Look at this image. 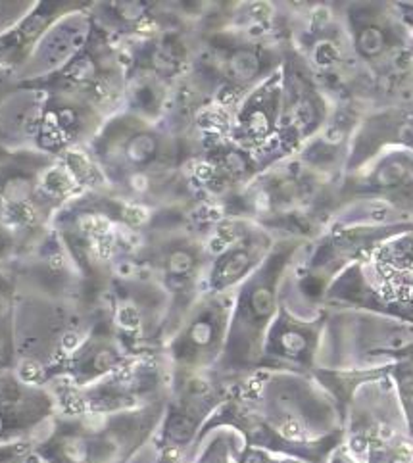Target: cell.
Instances as JSON below:
<instances>
[{
	"instance_id": "obj_16",
	"label": "cell",
	"mask_w": 413,
	"mask_h": 463,
	"mask_svg": "<svg viewBox=\"0 0 413 463\" xmlns=\"http://www.w3.org/2000/svg\"><path fill=\"white\" fill-rule=\"evenodd\" d=\"M281 87L283 110L279 154L281 158H288L327 126L336 100L317 81L312 70L290 49L286 41L281 64Z\"/></svg>"
},
{
	"instance_id": "obj_18",
	"label": "cell",
	"mask_w": 413,
	"mask_h": 463,
	"mask_svg": "<svg viewBox=\"0 0 413 463\" xmlns=\"http://www.w3.org/2000/svg\"><path fill=\"white\" fill-rule=\"evenodd\" d=\"M42 90V110L39 119V131L35 138V150L49 156L62 158L71 152H81L106 126L112 116L100 110L89 100L70 95L56 89Z\"/></svg>"
},
{
	"instance_id": "obj_24",
	"label": "cell",
	"mask_w": 413,
	"mask_h": 463,
	"mask_svg": "<svg viewBox=\"0 0 413 463\" xmlns=\"http://www.w3.org/2000/svg\"><path fill=\"white\" fill-rule=\"evenodd\" d=\"M133 360L135 356L121 343L110 314L104 306L93 326L83 336V341L58 367L49 384L56 383L73 389H83L119 372Z\"/></svg>"
},
{
	"instance_id": "obj_9",
	"label": "cell",
	"mask_w": 413,
	"mask_h": 463,
	"mask_svg": "<svg viewBox=\"0 0 413 463\" xmlns=\"http://www.w3.org/2000/svg\"><path fill=\"white\" fill-rule=\"evenodd\" d=\"M343 18L358 64L380 87L413 85V27L400 5L344 3Z\"/></svg>"
},
{
	"instance_id": "obj_27",
	"label": "cell",
	"mask_w": 413,
	"mask_h": 463,
	"mask_svg": "<svg viewBox=\"0 0 413 463\" xmlns=\"http://www.w3.org/2000/svg\"><path fill=\"white\" fill-rule=\"evenodd\" d=\"M89 5L90 3L62 15L44 33L32 58L16 73L22 85L49 80L51 75L62 71L85 49L95 31V24L87 12Z\"/></svg>"
},
{
	"instance_id": "obj_25",
	"label": "cell",
	"mask_w": 413,
	"mask_h": 463,
	"mask_svg": "<svg viewBox=\"0 0 413 463\" xmlns=\"http://www.w3.org/2000/svg\"><path fill=\"white\" fill-rule=\"evenodd\" d=\"M58 413L54 392L22 379L14 369L0 372V446L35 442Z\"/></svg>"
},
{
	"instance_id": "obj_17",
	"label": "cell",
	"mask_w": 413,
	"mask_h": 463,
	"mask_svg": "<svg viewBox=\"0 0 413 463\" xmlns=\"http://www.w3.org/2000/svg\"><path fill=\"white\" fill-rule=\"evenodd\" d=\"M275 239L250 220L221 218L213 225V258L206 277V292H233L259 269L271 254Z\"/></svg>"
},
{
	"instance_id": "obj_5",
	"label": "cell",
	"mask_w": 413,
	"mask_h": 463,
	"mask_svg": "<svg viewBox=\"0 0 413 463\" xmlns=\"http://www.w3.org/2000/svg\"><path fill=\"white\" fill-rule=\"evenodd\" d=\"M305 244L300 239H277L264 264L235 290L225 350L213 375L237 384L258 372L268 331L281 307L283 279Z\"/></svg>"
},
{
	"instance_id": "obj_1",
	"label": "cell",
	"mask_w": 413,
	"mask_h": 463,
	"mask_svg": "<svg viewBox=\"0 0 413 463\" xmlns=\"http://www.w3.org/2000/svg\"><path fill=\"white\" fill-rule=\"evenodd\" d=\"M229 427L244 446L308 463H327L344 440V420L334 398L314 375L259 372L235 384L206 423Z\"/></svg>"
},
{
	"instance_id": "obj_36",
	"label": "cell",
	"mask_w": 413,
	"mask_h": 463,
	"mask_svg": "<svg viewBox=\"0 0 413 463\" xmlns=\"http://www.w3.org/2000/svg\"><path fill=\"white\" fill-rule=\"evenodd\" d=\"M411 64H413V44H411Z\"/></svg>"
},
{
	"instance_id": "obj_15",
	"label": "cell",
	"mask_w": 413,
	"mask_h": 463,
	"mask_svg": "<svg viewBox=\"0 0 413 463\" xmlns=\"http://www.w3.org/2000/svg\"><path fill=\"white\" fill-rule=\"evenodd\" d=\"M23 85L70 92L99 106L100 110L114 118L121 112L126 95L124 51L95 27L93 37L85 49L62 71L51 75L49 80Z\"/></svg>"
},
{
	"instance_id": "obj_23",
	"label": "cell",
	"mask_w": 413,
	"mask_h": 463,
	"mask_svg": "<svg viewBox=\"0 0 413 463\" xmlns=\"http://www.w3.org/2000/svg\"><path fill=\"white\" fill-rule=\"evenodd\" d=\"M325 327V310L321 316L305 319L281 304L268 331L262 360L258 372H279L314 375Z\"/></svg>"
},
{
	"instance_id": "obj_35",
	"label": "cell",
	"mask_w": 413,
	"mask_h": 463,
	"mask_svg": "<svg viewBox=\"0 0 413 463\" xmlns=\"http://www.w3.org/2000/svg\"><path fill=\"white\" fill-rule=\"evenodd\" d=\"M20 87H22V83H20L16 73L0 68V106H3Z\"/></svg>"
},
{
	"instance_id": "obj_13",
	"label": "cell",
	"mask_w": 413,
	"mask_h": 463,
	"mask_svg": "<svg viewBox=\"0 0 413 463\" xmlns=\"http://www.w3.org/2000/svg\"><path fill=\"white\" fill-rule=\"evenodd\" d=\"M235 384L213 373L170 381L164 418L152 439L160 463H183Z\"/></svg>"
},
{
	"instance_id": "obj_2",
	"label": "cell",
	"mask_w": 413,
	"mask_h": 463,
	"mask_svg": "<svg viewBox=\"0 0 413 463\" xmlns=\"http://www.w3.org/2000/svg\"><path fill=\"white\" fill-rule=\"evenodd\" d=\"M201 148V131L152 123L127 112L106 121L85 152L104 179V189L148 212L192 210L198 200L191 167Z\"/></svg>"
},
{
	"instance_id": "obj_11",
	"label": "cell",
	"mask_w": 413,
	"mask_h": 463,
	"mask_svg": "<svg viewBox=\"0 0 413 463\" xmlns=\"http://www.w3.org/2000/svg\"><path fill=\"white\" fill-rule=\"evenodd\" d=\"M58 402V413H117L136 410L170 394V373L156 356L135 358L124 369L83 389L49 384Z\"/></svg>"
},
{
	"instance_id": "obj_6",
	"label": "cell",
	"mask_w": 413,
	"mask_h": 463,
	"mask_svg": "<svg viewBox=\"0 0 413 463\" xmlns=\"http://www.w3.org/2000/svg\"><path fill=\"white\" fill-rule=\"evenodd\" d=\"M102 307L93 310L80 300H58L18 290L14 310V372L29 383L47 387L58 367L83 341Z\"/></svg>"
},
{
	"instance_id": "obj_30",
	"label": "cell",
	"mask_w": 413,
	"mask_h": 463,
	"mask_svg": "<svg viewBox=\"0 0 413 463\" xmlns=\"http://www.w3.org/2000/svg\"><path fill=\"white\" fill-rule=\"evenodd\" d=\"M244 440L235 429L218 427L201 435L191 452V463H239Z\"/></svg>"
},
{
	"instance_id": "obj_12",
	"label": "cell",
	"mask_w": 413,
	"mask_h": 463,
	"mask_svg": "<svg viewBox=\"0 0 413 463\" xmlns=\"http://www.w3.org/2000/svg\"><path fill=\"white\" fill-rule=\"evenodd\" d=\"M233 300L235 290L204 292L192 304L162 348L170 381L211 373L216 369L225 350Z\"/></svg>"
},
{
	"instance_id": "obj_10",
	"label": "cell",
	"mask_w": 413,
	"mask_h": 463,
	"mask_svg": "<svg viewBox=\"0 0 413 463\" xmlns=\"http://www.w3.org/2000/svg\"><path fill=\"white\" fill-rule=\"evenodd\" d=\"M104 306L121 343L135 358L162 354L172 300L155 277L135 268L117 271L106 290Z\"/></svg>"
},
{
	"instance_id": "obj_34",
	"label": "cell",
	"mask_w": 413,
	"mask_h": 463,
	"mask_svg": "<svg viewBox=\"0 0 413 463\" xmlns=\"http://www.w3.org/2000/svg\"><path fill=\"white\" fill-rule=\"evenodd\" d=\"M33 449L32 440L0 446V463H23Z\"/></svg>"
},
{
	"instance_id": "obj_26",
	"label": "cell",
	"mask_w": 413,
	"mask_h": 463,
	"mask_svg": "<svg viewBox=\"0 0 413 463\" xmlns=\"http://www.w3.org/2000/svg\"><path fill=\"white\" fill-rule=\"evenodd\" d=\"M385 150L413 152V99L370 108L363 114L352 137L344 174L354 172Z\"/></svg>"
},
{
	"instance_id": "obj_14",
	"label": "cell",
	"mask_w": 413,
	"mask_h": 463,
	"mask_svg": "<svg viewBox=\"0 0 413 463\" xmlns=\"http://www.w3.org/2000/svg\"><path fill=\"white\" fill-rule=\"evenodd\" d=\"M201 148L191 167L194 193L202 204L221 213L264 172L256 154L239 146L225 135V126L201 119Z\"/></svg>"
},
{
	"instance_id": "obj_22",
	"label": "cell",
	"mask_w": 413,
	"mask_h": 463,
	"mask_svg": "<svg viewBox=\"0 0 413 463\" xmlns=\"http://www.w3.org/2000/svg\"><path fill=\"white\" fill-rule=\"evenodd\" d=\"M8 269L16 279L20 292L85 304L81 275L54 227L10 264Z\"/></svg>"
},
{
	"instance_id": "obj_21",
	"label": "cell",
	"mask_w": 413,
	"mask_h": 463,
	"mask_svg": "<svg viewBox=\"0 0 413 463\" xmlns=\"http://www.w3.org/2000/svg\"><path fill=\"white\" fill-rule=\"evenodd\" d=\"M196 24H181L121 46L126 58V75L141 77L175 92L192 64Z\"/></svg>"
},
{
	"instance_id": "obj_7",
	"label": "cell",
	"mask_w": 413,
	"mask_h": 463,
	"mask_svg": "<svg viewBox=\"0 0 413 463\" xmlns=\"http://www.w3.org/2000/svg\"><path fill=\"white\" fill-rule=\"evenodd\" d=\"M281 12L285 41L329 95L336 102L363 99L360 85L363 80H371L358 64L352 49L341 5L281 3Z\"/></svg>"
},
{
	"instance_id": "obj_20",
	"label": "cell",
	"mask_w": 413,
	"mask_h": 463,
	"mask_svg": "<svg viewBox=\"0 0 413 463\" xmlns=\"http://www.w3.org/2000/svg\"><path fill=\"white\" fill-rule=\"evenodd\" d=\"M206 3H90L89 15L95 27L114 44L124 46L170 27L198 22Z\"/></svg>"
},
{
	"instance_id": "obj_28",
	"label": "cell",
	"mask_w": 413,
	"mask_h": 463,
	"mask_svg": "<svg viewBox=\"0 0 413 463\" xmlns=\"http://www.w3.org/2000/svg\"><path fill=\"white\" fill-rule=\"evenodd\" d=\"M85 5L87 3H81V0H54V3L41 0L16 27L0 35V68L18 73L25 66V61L32 58L44 33L62 15Z\"/></svg>"
},
{
	"instance_id": "obj_33",
	"label": "cell",
	"mask_w": 413,
	"mask_h": 463,
	"mask_svg": "<svg viewBox=\"0 0 413 463\" xmlns=\"http://www.w3.org/2000/svg\"><path fill=\"white\" fill-rule=\"evenodd\" d=\"M37 0H12V3H0V35L8 33L16 27L25 15L32 12Z\"/></svg>"
},
{
	"instance_id": "obj_29",
	"label": "cell",
	"mask_w": 413,
	"mask_h": 463,
	"mask_svg": "<svg viewBox=\"0 0 413 463\" xmlns=\"http://www.w3.org/2000/svg\"><path fill=\"white\" fill-rule=\"evenodd\" d=\"M42 100V90L22 85L0 106V148L35 150Z\"/></svg>"
},
{
	"instance_id": "obj_3",
	"label": "cell",
	"mask_w": 413,
	"mask_h": 463,
	"mask_svg": "<svg viewBox=\"0 0 413 463\" xmlns=\"http://www.w3.org/2000/svg\"><path fill=\"white\" fill-rule=\"evenodd\" d=\"M221 212L211 206L158 212L136 237L127 268L150 273L172 300L170 336L192 304L206 292L213 258L211 233ZM167 341V338H165Z\"/></svg>"
},
{
	"instance_id": "obj_8",
	"label": "cell",
	"mask_w": 413,
	"mask_h": 463,
	"mask_svg": "<svg viewBox=\"0 0 413 463\" xmlns=\"http://www.w3.org/2000/svg\"><path fill=\"white\" fill-rule=\"evenodd\" d=\"M411 354L413 323L367 310H325L317 369L365 372L396 365Z\"/></svg>"
},
{
	"instance_id": "obj_32",
	"label": "cell",
	"mask_w": 413,
	"mask_h": 463,
	"mask_svg": "<svg viewBox=\"0 0 413 463\" xmlns=\"http://www.w3.org/2000/svg\"><path fill=\"white\" fill-rule=\"evenodd\" d=\"M29 249L32 244L22 235V231L0 210V266L14 264Z\"/></svg>"
},
{
	"instance_id": "obj_31",
	"label": "cell",
	"mask_w": 413,
	"mask_h": 463,
	"mask_svg": "<svg viewBox=\"0 0 413 463\" xmlns=\"http://www.w3.org/2000/svg\"><path fill=\"white\" fill-rule=\"evenodd\" d=\"M16 279L8 266H0V345L14 348V310H16Z\"/></svg>"
},
{
	"instance_id": "obj_19",
	"label": "cell",
	"mask_w": 413,
	"mask_h": 463,
	"mask_svg": "<svg viewBox=\"0 0 413 463\" xmlns=\"http://www.w3.org/2000/svg\"><path fill=\"white\" fill-rule=\"evenodd\" d=\"M283 110L281 70L250 90L227 116L225 135L239 146L256 154L264 169L283 160L279 154Z\"/></svg>"
},
{
	"instance_id": "obj_4",
	"label": "cell",
	"mask_w": 413,
	"mask_h": 463,
	"mask_svg": "<svg viewBox=\"0 0 413 463\" xmlns=\"http://www.w3.org/2000/svg\"><path fill=\"white\" fill-rule=\"evenodd\" d=\"M165 400L117 413H56L33 454L47 463H133L158 433Z\"/></svg>"
}]
</instances>
